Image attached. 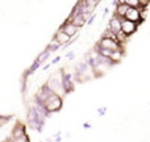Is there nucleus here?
Listing matches in <instances>:
<instances>
[{"label":"nucleus","instance_id":"9","mask_svg":"<svg viewBox=\"0 0 150 142\" xmlns=\"http://www.w3.org/2000/svg\"><path fill=\"white\" fill-rule=\"evenodd\" d=\"M128 8H129V7H128L127 4H124V1H121L120 7H117V13H119V15H121L122 17H124V15H125V12H127Z\"/></svg>","mask_w":150,"mask_h":142},{"label":"nucleus","instance_id":"7","mask_svg":"<svg viewBox=\"0 0 150 142\" xmlns=\"http://www.w3.org/2000/svg\"><path fill=\"white\" fill-rule=\"evenodd\" d=\"M76 30H78V28H76V26H75V25H73V24H71V23H69L67 25H65V26H63V28H62V32H63V33H65V34H67L69 37L74 36V34L76 33Z\"/></svg>","mask_w":150,"mask_h":142},{"label":"nucleus","instance_id":"8","mask_svg":"<svg viewBox=\"0 0 150 142\" xmlns=\"http://www.w3.org/2000/svg\"><path fill=\"white\" fill-rule=\"evenodd\" d=\"M54 40H57V42L61 45V44H66V42H67L69 40H70V37H69L67 34H65L62 30H61V32H58V34L55 36V38H54Z\"/></svg>","mask_w":150,"mask_h":142},{"label":"nucleus","instance_id":"10","mask_svg":"<svg viewBox=\"0 0 150 142\" xmlns=\"http://www.w3.org/2000/svg\"><path fill=\"white\" fill-rule=\"evenodd\" d=\"M120 57H121V54H120V52H113L111 55V58L109 59H115V61H119Z\"/></svg>","mask_w":150,"mask_h":142},{"label":"nucleus","instance_id":"12","mask_svg":"<svg viewBox=\"0 0 150 142\" xmlns=\"http://www.w3.org/2000/svg\"><path fill=\"white\" fill-rule=\"evenodd\" d=\"M47 55H49V53H47V52H45L44 54H41V55H40V58H38V62H42V61H44Z\"/></svg>","mask_w":150,"mask_h":142},{"label":"nucleus","instance_id":"4","mask_svg":"<svg viewBox=\"0 0 150 142\" xmlns=\"http://www.w3.org/2000/svg\"><path fill=\"white\" fill-rule=\"evenodd\" d=\"M134 30H136V24L134 23L128 21V20H121V32L125 34V36L132 34Z\"/></svg>","mask_w":150,"mask_h":142},{"label":"nucleus","instance_id":"2","mask_svg":"<svg viewBox=\"0 0 150 142\" xmlns=\"http://www.w3.org/2000/svg\"><path fill=\"white\" fill-rule=\"evenodd\" d=\"M100 46L101 49H107V50H111V52H120L119 42L112 38H103L100 41Z\"/></svg>","mask_w":150,"mask_h":142},{"label":"nucleus","instance_id":"6","mask_svg":"<svg viewBox=\"0 0 150 142\" xmlns=\"http://www.w3.org/2000/svg\"><path fill=\"white\" fill-rule=\"evenodd\" d=\"M109 26H111V33L112 34H116L119 33L120 30H121V20H120L119 17H113L111 20V23H109Z\"/></svg>","mask_w":150,"mask_h":142},{"label":"nucleus","instance_id":"11","mask_svg":"<svg viewBox=\"0 0 150 142\" xmlns=\"http://www.w3.org/2000/svg\"><path fill=\"white\" fill-rule=\"evenodd\" d=\"M58 46H59V44H58V42H57V40H53V42H52V44L49 45V49L54 50L55 47H58Z\"/></svg>","mask_w":150,"mask_h":142},{"label":"nucleus","instance_id":"5","mask_svg":"<svg viewBox=\"0 0 150 142\" xmlns=\"http://www.w3.org/2000/svg\"><path fill=\"white\" fill-rule=\"evenodd\" d=\"M87 16L88 15H84V13H82V12H78V11H75V13L73 15V17H71V24L78 28V26L83 25V23H84L86 18H87Z\"/></svg>","mask_w":150,"mask_h":142},{"label":"nucleus","instance_id":"1","mask_svg":"<svg viewBox=\"0 0 150 142\" xmlns=\"http://www.w3.org/2000/svg\"><path fill=\"white\" fill-rule=\"evenodd\" d=\"M45 101H46L45 105H46L47 111H55V109H58L61 107V99L54 93H50Z\"/></svg>","mask_w":150,"mask_h":142},{"label":"nucleus","instance_id":"3","mask_svg":"<svg viewBox=\"0 0 150 142\" xmlns=\"http://www.w3.org/2000/svg\"><path fill=\"white\" fill-rule=\"evenodd\" d=\"M124 17H125V20L132 21V23L136 24V21H138L141 18V15H140V12H138V9H136V8H128Z\"/></svg>","mask_w":150,"mask_h":142}]
</instances>
